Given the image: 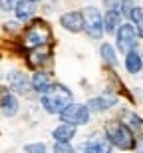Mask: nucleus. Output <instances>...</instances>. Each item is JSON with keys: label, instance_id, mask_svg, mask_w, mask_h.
I'll return each mask as SVG.
<instances>
[{"label": "nucleus", "instance_id": "nucleus-15", "mask_svg": "<svg viewBox=\"0 0 143 153\" xmlns=\"http://www.w3.org/2000/svg\"><path fill=\"white\" fill-rule=\"evenodd\" d=\"M76 135H78V127H76V125H70V123H64V121H60V123L52 129V139H54V141L72 143L76 139Z\"/></svg>", "mask_w": 143, "mask_h": 153}, {"label": "nucleus", "instance_id": "nucleus-6", "mask_svg": "<svg viewBox=\"0 0 143 153\" xmlns=\"http://www.w3.org/2000/svg\"><path fill=\"white\" fill-rule=\"evenodd\" d=\"M58 117H60V121L70 123V125H76V127L90 125V121H92V114H90L87 105H86V103H78V102L70 103V105L64 109Z\"/></svg>", "mask_w": 143, "mask_h": 153}, {"label": "nucleus", "instance_id": "nucleus-22", "mask_svg": "<svg viewBox=\"0 0 143 153\" xmlns=\"http://www.w3.org/2000/svg\"><path fill=\"white\" fill-rule=\"evenodd\" d=\"M22 24L18 22V20H8V22L2 24V30H4L6 34H12V36H18V34H22Z\"/></svg>", "mask_w": 143, "mask_h": 153}, {"label": "nucleus", "instance_id": "nucleus-4", "mask_svg": "<svg viewBox=\"0 0 143 153\" xmlns=\"http://www.w3.org/2000/svg\"><path fill=\"white\" fill-rule=\"evenodd\" d=\"M82 14H84V34L87 36L90 40H99L105 36L103 32V14L102 10L93 4H87L82 8Z\"/></svg>", "mask_w": 143, "mask_h": 153}, {"label": "nucleus", "instance_id": "nucleus-7", "mask_svg": "<svg viewBox=\"0 0 143 153\" xmlns=\"http://www.w3.org/2000/svg\"><path fill=\"white\" fill-rule=\"evenodd\" d=\"M117 102H119V96L111 88H105L103 94L90 97L86 102V105H87V109H90L92 115H102V114H107L113 105H117Z\"/></svg>", "mask_w": 143, "mask_h": 153}, {"label": "nucleus", "instance_id": "nucleus-30", "mask_svg": "<svg viewBox=\"0 0 143 153\" xmlns=\"http://www.w3.org/2000/svg\"><path fill=\"white\" fill-rule=\"evenodd\" d=\"M0 62H2V52H0Z\"/></svg>", "mask_w": 143, "mask_h": 153}, {"label": "nucleus", "instance_id": "nucleus-19", "mask_svg": "<svg viewBox=\"0 0 143 153\" xmlns=\"http://www.w3.org/2000/svg\"><path fill=\"white\" fill-rule=\"evenodd\" d=\"M18 111H20V97L10 94V97L0 105V114L4 117H14V115H18Z\"/></svg>", "mask_w": 143, "mask_h": 153}, {"label": "nucleus", "instance_id": "nucleus-16", "mask_svg": "<svg viewBox=\"0 0 143 153\" xmlns=\"http://www.w3.org/2000/svg\"><path fill=\"white\" fill-rule=\"evenodd\" d=\"M123 68L129 76H139L143 70V58L139 50H131L123 54Z\"/></svg>", "mask_w": 143, "mask_h": 153}, {"label": "nucleus", "instance_id": "nucleus-26", "mask_svg": "<svg viewBox=\"0 0 143 153\" xmlns=\"http://www.w3.org/2000/svg\"><path fill=\"white\" fill-rule=\"evenodd\" d=\"M119 2L121 0H102V6H103V10H117Z\"/></svg>", "mask_w": 143, "mask_h": 153}, {"label": "nucleus", "instance_id": "nucleus-17", "mask_svg": "<svg viewBox=\"0 0 143 153\" xmlns=\"http://www.w3.org/2000/svg\"><path fill=\"white\" fill-rule=\"evenodd\" d=\"M99 58H102V62L105 68L113 70L117 68V64H119V58H117V48H115L111 42H102L99 44Z\"/></svg>", "mask_w": 143, "mask_h": 153}, {"label": "nucleus", "instance_id": "nucleus-14", "mask_svg": "<svg viewBox=\"0 0 143 153\" xmlns=\"http://www.w3.org/2000/svg\"><path fill=\"white\" fill-rule=\"evenodd\" d=\"M117 119L123 121V123H125L131 131H135V133H141V131H143V117L137 114V111H133V109L119 108V111H117Z\"/></svg>", "mask_w": 143, "mask_h": 153}, {"label": "nucleus", "instance_id": "nucleus-5", "mask_svg": "<svg viewBox=\"0 0 143 153\" xmlns=\"http://www.w3.org/2000/svg\"><path fill=\"white\" fill-rule=\"evenodd\" d=\"M137 46H139V38H137V32H135V26L129 20H123L121 26L117 28V32H115V48H117V52L127 54L131 50H137Z\"/></svg>", "mask_w": 143, "mask_h": 153}, {"label": "nucleus", "instance_id": "nucleus-28", "mask_svg": "<svg viewBox=\"0 0 143 153\" xmlns=\"http://www.w3.org/2000/svg\"><path fill=\"white\" fill-rule=\"evenodd\" d=\"M135 153H143V131L141 133H137V137H135V149H133Z\"/></svg>", "mask_w": 143, "mask_h": 153}, {"label": "nucleus", "instance_id": "nucleus-2", "mask_svg": "<svg viewBox=\"0 0 143 153\" xmlns=\"http://www.w3.org/2000/svg\"><path fill=\"white\" fill-rule=\"evenodd\" d=\"M102 131L105 133L109 143L113 145V149H119V151H133V149H135V137H137V133L131 131L117 117L105 119Z\"/></svg>", "mask_w": 143, "mask_h": 153}, {"label": "nucleus", "instance_id": "nucleus-13", "mask_svg": "<svg viewBox=\"0 0 143 153\" xmlns=\"http://www.w3.org/2000/svg\"><path fill=\"white\" fill-rule=\"evenodd\" d=\"M38 6H40V0H16L14 16L18 22H30L38 14Z\"/></svg>", "mask_w": 143, "mask_h": 153}, {"label": "nucleus", "instance_id": "nucleus-1", "mask_svg": "<svg viewBox=\"0 0 143 153\" xmlns=\"http://www.w3.org/2000/svg\"><path fill=\"white\" fill-rule=\"evenodd\" d=\"M52 40H54L52 28L44 18H38V16L32 18V20L22 28V38H20V42L24 44V48L28 52L36 50V48H46V46L52 44Z\"/></svg>", "mask_w": 143, "mask_h": 153}, {"label": "nucleus", "instance_id": "nucleus-25", "mask_svg": "<svg viewBox=\"0 0 143 153\" xmlns=\"http://www.w3.org/2000/svg\"><path fill=\"white\" fill-rule=\"evenodd\" d=\"M16 0H0V12H14Z\"/></svg>", "mask_w": 143, "mask_h": 153}, {"label": "nucleus", "instance_id": "nucleus-9", "mask_svg": "<svg viewBox=\"0 0 143 153\" xmlns=\"http://www.w3.org/2000/svg\"><path fill=\"white\" fill-rule=\"evenodd\" d=\"M111 151H113V145L109 143L103 131H96L92 135H87L76 147V153H111Z\"/></svg>", "mask_w": 143, "mask_h": 153}, {"label": "nucleus", "instance_id": "nucleus-20", "mask_svg": "<svg viewBox=\"0 0 143 153\" xmlns=\"http://www.w3.org/2000/svg\"><path fill=\"white\" fill-rule=\"evenodd\" d=\"M129 22L135 26V32H137V38L143 40V6H135L129 16Z\"/></svg>", "mask_w": 143, "mask_h": 153}, {"label": "nucleus", "instance_id": "nucleus-21", "mask_svg": "<svg viewBox=\"0 0 143 153\" xmlns=\"http://www.w3.org/2000/svg\"><path fill=\"white\" fill-rule=\"evenodd\" d=\"M135 0H121L119 2V8H117V12L121 14V18L123 20H129V16H131V12H133V8H135Z\"/></svg>", "mask_w": 143, "mask_h": 153}, {"label": "nucleus", "instance_id": "nucleus-24", "mask_svg": "<svg viewBox=\"0 0 143 153\" xmlns=\"http://www.w3.org/2000/svg\"><path fill=\"white\" fill-rule=\"evenodd\" d=\"M52 153H76V147L72 145V143L54 141V145H52Z\"/></svg>", "mask_w": 143, "mask_h": 153}, {"label": "nucleus", "instance_id": "nucleus-18", "mask_svg": "<svg viewBox=\"0 0 143 153\" xmlns=\"http://www.w3.org/2000/svg\"><path fill=\"white\" fill-rule=\"evenodd\" d=\"M123 22V18L117 10H105L103 12V32L107 36H115L117 28L121 26Z\"/></svg>", "mask_w": 143, "mask_h": 153}, {"label": "nucleus", "instance_id": "nucleus-23", "mask_svg": "<svg viewBox=\"0 0 143 153\" xmlns=\"http://www.w3.org/2000/svg\"><path fill=\"white\" fill-rule=\"evenodd\" d=\"M24 153H48V145L44 141H34L24 145Z\"/></svg>", "mask_w": 143, "mask_h": 153}, {"label": "nucleus", "instance_id": "nucleus-10", "mask_svg": "<svg viewBox=\"0 0 143 153\" xmlns=\"http://www.w3.org/2000/svg\"><path fill=\"white\" fill-rule=\"evenodd\" d=\"M52 52L48 50V46L46 48H36V50H30L28 52V56H26V66H28L32 72H38V70H46L52 66Z\"/></svg>", "mask_w": 143, "mask_h": 153}, {"label": "nucleus", "instance_id": "nucleus-27", "mask_svg": "<svg viewBox=\"0 0 143 153\" xmlns=\"http://www.w3.org/2000/svg\"><path fill=\"white\" fill-rule=\"evenodd\" d=\"M10 94H12V91H10V88H8V85L0 84V105H2L8 97H10Z\"/></svg>", "mask_w": 143, "mask_h": 153}, {"label": "nucleus", "instance_id": "nucleus-29", "mask_svg": "<svg viewBox=\"0 0 143 153\" xmlns=\"http://www.w3.org/2000/svg\"><path fill=\"white\" fill-rule=\"evenodd\" d=\"M141 58H143V52H141ZM141 78H143V70H141Z\"/></svg>", "mask_w": 143, "mask_h": 153}, {"label": "nucleus", "instance_id": "nucleus-12", "mask_svg": "<svg viewBox=\"0 0 143 153\" xmlns=\"http://www.w3.org/2000/svg\"><path fill=\"white\" fill-rule=\"evenodd\" d=\"M30 84H32V94H36V96L40 97V96H44V94H48V91L52 90V85L56 84V79L52 78L50 72L38 70V72H32Z\"/></svg>", "mask_w": 143, "mask_h": 153}, {"label": "nucleus", "instance_id": "nucleus-3", "mask_svg": "<svg viewBox=\"0 0 143 153\" xmlns=\"http://www.w3.org/2000/svg\"><path fill=\"white\" fill-rule=\"evenodd\" d=\"M70 103H74V91L60 82L52 85V90L48 94L40 96V105L48 115H60Z\"/></svg>", "mask_w": 143, "mask_h": 153}, {"label": "nucleus", "instance_id": "nucleus-11", "mask_svg": "<svg viewBox=\"0 0 143 153\" xmlns=\"http://www.w3.org/2000/svg\"><path fill=\"white\" fill-rule=\"evenodd\" d=\"M60 26L70 34H80L84 32V14L82 10H66L60 14Z\"/></svg>", "mask_w": 143, "mask_h": 153}, {"label": "nucleus", "instance_id": "nucleus-8", "mask_svg": "<svg viewBox=\"0 0 143 153\" xmlns=\"http://www.w3.org/2000/svg\"><path fill=\"white\" fill-rule=\"evenodd\" d=\"M6 85L10 88V91L18 97H26L32 94V84H30V76L24 70L12 68L6 74Z\"/></svg>", "mask_w": 143, "mask_h": 153}]
</instances>
